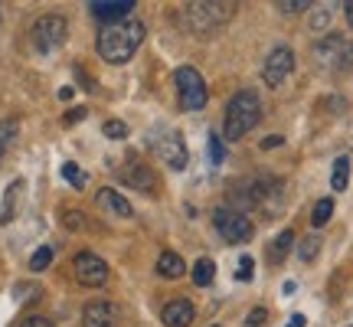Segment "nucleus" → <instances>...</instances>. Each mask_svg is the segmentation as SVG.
I'll use <instances>...</instances> for the list:
<instances>
[{
  "instance_id": "1",
  "label": "nucleus",
  "mask_w": 353,
  "mask_h": 327,
  "mask_svg": "<svg viewBox=\"0 0 353 327\" xmlns=\"http://www.w3.org/2000/svg\"><path fill=\"white\" fill-rule=\"evenodd\" d=\"M141 39H144V23L141 20H121V23H108L99 33V56L105 63L121 66L138 52Z\"/></svg>"
},
{
  "instance_id": "2",
  "label": "nucleus",
  "mask_w": 353,
  "mask_h": 327,
  "mask_svg": "<svg viewBox=\"0 0 353 327\" xmlns=\"http://www.w3.org/2000/svg\"><path fill=\"white\" fill-rule=\"evenodd\" d=\"M262 118V99L255 88H242L236 92L226 105V118H223V138L226 141H239L245 138Z\"/></svg>"
},
{
  "instance_id": "3",
  "label": "nucleus",
  "mask_w": 353,
  "mask_h": 327,
  "mask_svg": "<svg viewBox=\"0 0 353 327\" xmlns=\"http://www.w3.org/2000/svg\"><path fill=\"white\" fill-rule=\"evenodd\" d=\"M232 10H236V3H226V0H196V3L183 7V20L193 33H210V30L229 23Z\"/></svg>"
},
{
  "instance_id": "4",
  "label": "nucleus",
  "mask_w": 353,
  "mask_h": 327,
  "mask_svg": "<svg viewBox=\"0 0 353 327\" xmlns=\"http://www.w3.org/2000/svg\"><path fill=\"white\" fill-rule=\"evenodd\" d=\"M314 63L324 72H350L353 69V39L341 33H327L314 43Z\"/></svg>"
},
{
  "instance_id": "5",
  "label": "nucleus",
  "mask_w": 353,
  "mask_h": 327,
  "mask_svg": "<svg viewBox=\"0 0 353 327\" xmlns=\"http://www.w3.org/2000/svg\"><path fill=\"white\" fill-rule=\"evenodd\" d=\"M213 223H216V232L226 242H249L255 232L252 219L242 213V210H232V206H219L213 213Z\"/></svg>"
},
{
  "instance_id": "6",
  "label": "nucleus",
  "mask_w": 353,
  "mask_h": 327,
  "mask_svg": "<svg viewBox=\"0 0 353 327\" xmlns=\"http://www.w3.org/2000/svg\"><path fill=\"white\" fill-rule=\"evenodd\" d=\"M176 95H180V108H187V112H200L206 99H210L203 76L196 69H190V66L176 69Z\"/></svg>"
},
{
  "instance_id": "7",
  "label": "nucleus",
  "mask_w": 353,
  "mask_h": 327,
  "mask_svg": "<svg viewBox=\"0 0 353 327\" xmlns=\"http://www.w3.org/2000/svg\"><path fill=\"white\" fill-rule=\"evenodd\" d=\"M65 43V20L63 17H39L33 23V46L39 52H52Z\"/></svg>"
},
{
  "instance_id": "8",
  "label": "nucleus",
  "mask_w": 353,
  "mask_h": 327,
  "mask_svg": "<svg viewBox=\"0 0 353 327\" xmlns=\"http://www.w3.org/2000/svg\"><path fill=\"white\" fill-rule=\"evenodd\" d=\"M72 275H76L79 285L99 288V285L108 281V265H105V259H99L95 252H79L76 262H72Z\"/></svg>"
},
{
  "instance_id": "9",
  "label": "nucleus",
  "mask_w": 353,
  "mask_h": 327,
  "mask_svg": "<svg viewBox=\"0 0 353 327\" xmlns=\"http://www.w3.org/2000/svg\"><path fill=\"white\" fill-rule=\"evenodd\" d=\"M291 69H294V52L288 46H275V50L268 52V59L262 66V79L268 88H278L285 79L291 76Z\"/></svg>"
},
{
  "instance_id": "10",
  "label": "nucleus",
  "mask_w": 353,
  "mask_h": 327,
  "mask_svg": "<svg viewBox=\"0 0 353 327\" xmlns=\"http://www.w3.org/2000/svg\"><path fill=\"white\" fill-rule=\"evenodd\" d=\"M157 154H161V161L170 167V170H183L190 161V154H187V144H183V138L180 135H164V141H157Z\"/></svg>"
},
{
  "instance_id": "11",
  "label": "nucleus",
  "mask_w": 353,
  "mask_h": 327,
  "mask_svg": "<svg viewBox=\"0 0 353 327\" xmlns=\"http://www.w3.org/2000/svg\"><path fill=\"white\" fill-rule=\"evenodd\" d=\"M131 10H134V0H95V3H92V13H95L99 20H108V23L128 20Z\"/></svg>"
},
{
  "instance_id": "12",
  "label": "nucleus",
  "mask_w": 353,
  "mask_h": 327,
  "mask_svg": "<svg viewBox=\"0 0 353 327\" xmlns=\"http://www.w3.org/2000/svg\"><path fill=\"white\" fill-rule=\"evenodd\" d=\"M118 177L125 180L128 187H134V190H151L154 187L151 167H148V164H141V161H125V167L118 170Z\"/></svg>"
},
{
  "instance_id": "13",
  "label": "nucleus",
  "mask_w": 353,
  "mask_h": 327,
  "mask_svg": "<svg viewBox=\"0 0 353 327\" xmlns=\"http://www.w3.org/2000/svg\"><path fill=\"white\" fill-rule=\"evenodd\" d=\"M114 317H118V311L112 301H92L82 311V327H112Z\"/></svg>"
},
{
  "instance_id": "14",
  "label": "nucleus",
  "mask_w": 353,
  "mask_h": 327,
  "mask_svg": "<svg viewBox=\"0 0 353 327\" xmlns=\"http://www.w3.org/2000/svg\"><path fill=\"white\" fill-rule=\"evenodd\" d=\"M167 327H190L193 324V304L187 298H174V301L164 304V311H161Z\"/></svg>"
},
{
  "instance_id": "15",
  "label": "nucleus",
  "mask_w": 353,
  "mask_h": 327,
  "mask_svg": "<svg viewBox=\"0 0 353 327\" xmlns=\"http://www.w3.org/2000/svg\"><path fill=\"white\" fill-rule=\"evenodd\" d=\"M99 203L101 206H108L114 216H131V203L118 193V190H112V187H105V190H99Z\"/></svg>"
},
{
  "instance_id": "16",
  "label": "nucleus",
  "mask_w": 353,
  "mask_h": 327,
  "mask_svg": "<svg viewBox=\"0 0 353 327\" xmlns=\"http://www.w3.org/2000/svg\"><path fill=\"white\" fill-rule=\"evenodd\" d=\"M157 272H161V278H180L187 268H183V259H180L176 252H164V255L157 259Z\"/></svg>"
},
{
  "instance_id": "17",
  "label": "nucleus",
  "mask_w": 353,
  "mask_h": 327,
  "mask_svg": "<svg viewBox=\"0 0 353 327\" xmlns=\"http://www.w3.org/2000/svg\"><path fill=\"white\" fill-rule=\"evenodd\" d=\"M291 246H294V232H291V229H281L275 236V242H272V249H268V259H272V262H281L291 252Z\"/></svg>"
},
{
  "instance_id": "18",
  "label": "nucleus",
  "mask_w": 353,
  "mask_h": 327,
  "mask_svg": "<svg viewBox=\"0 0 353 327\" xmlns=\"http://www.w3.org/2000/svg\"><path fill=\"white\" fill-rule=\"evenodd\" d=\"M347 184H350V161H347V157H337V161H334V174H330V187L341 193V190H347Z\"/></svg>"
},
{
  "instance_id": "19",
  "label": "nucleus",
  "mask_w": 353,
  "mask_h": 327,
  "mask_svg": "<svg viewBox=\"0 0 353 327\" xmlns=\"http://www.w3.org/2000/svg\"><path fill=\"white\" fill-rule=\"evenodd\" d=\"M213 278H216V265H213V259H200V262L193 265V281H196L200 288L213 285Z\"/></svg>"
},
{
  "instance_id": "20",
  "label": "nucleus",
  "mask_w": 353,
  "mask_h": 327,
  "mask_svg": "<svg viewBox=\"0 0 353 327\" xmlns=\"http://www.w3.org/2000/svg\"><path fill=\"white\" fill-rule=\"evenodd\" d=\"M330 216H334V200H317L311 223H314V226H324V223H330Z\"/></svg>"
},
{
  "instance_id": "21",
  "label": "nucleus",
  "mask_w": 353,
  "mask_h": 327,
  "mask_svg": "<svg viewBox=\"0 0 353 327\" xmlns=\"http://www.w3.org/2000/svg\"><path fill=\"white\" fill-rule=\"evenodd\" d=\"M13 138H17V121H0V157L7 154Z\"/></svg>"
},
{
  "instance_id": "22",
  "label": "nucleus",
  "mask_w": 353,
  "mask_h": 327,
  "mask_svg": "<svg viewBox=\"0 0 353 327\" xmlns=\"http://www.w3.org/2000/svg\"><path fill=\"white\" fill-rule=\"evenodd\" d=\"M317 252H321V239H317V236H307V239L298 246V255H301L304 262H314Z\"/></svg>"
},
{
  "instance_id": "23",
  "label": "nucleus",
  "mask_w": 353,
  "mask_h": 327,
  "mask_svg": "<svg viewBox=\"0 0 353 327\" xmlns=\"http://www.w3.org/2000/svg\"><path fill=\"white\" fill-rule=\"evenodd\" d=\"M50 262H52V249L50 246H39V249L33 252V259H30V268H33V272H43Z\"/></svg>"
},
{
  "instance_id": "24",
  "label": "nucleus",
  "mask_w": 353,
  "mask_h": 327,
  "mask_svg": "<svg viewBox=\"0 0 353 327\" xmlns=\"http://www.w3.org/2000/svg\"><path fill=\"white\" fill-rule=\"evenodd\" d=\"M63 177L72 184V187H85V174L79 170V164H72V161L63 164Z\"/></svg>"
},
{
  "instance_id": "25",
  "label": "nucleus",
  "mask_w": 353,
  "mask_h": 327,
  "mask_svg": "<svg viewBox=\"0 0 353 327\" xmlns=\"http://www.w3.org/2000/svg\"><path fill=\"white\" fill-rule=\"evenodd\" d=\"M20 193V184H10L7 187V203H3V213H0V223H10V210H13V200Z\"/></svg>"
},
{
  "instance_id": "26",
  "label": "nucleus",
  "mask_w": 353,
  "mask_h": 327,
  "mask_svg": "<svg viewBox=\"0 0 353 327\" xmlns=\"http://www.w3.org/2000/svg\"><path fill=\"white\" fill-rule=\"evenodd\" d=\"M275 7H278L281 13H298V10H307L311 3H307V0H278Z\"/></svg>"
},
{
  "instance_id": "27",
  "label": "nucleus",
  "mask_w": 353,
  "mask_h": 327,
  "mask_svg": "<svg viewBox=\"0 0 353 327\" xmlns=\"http://www.w3.org/2000/svg\"><path fill=\"white\" fill-rule=\"evenodd\" d=\"M239 281H252V255H242L239 259V272H236Z\"/></svg>"
},
{
  "instance_id": "28",
  "label": "nucleus",
  "mask_w": 353,
  "mask_h": 327,
  "mask_svg": "<svg viewBox=\"0 0 353 327\" xmlns=\"http://www.w3.org/2000/svg\"><path fill=\"white\" fill-rule=\"evenodd\" d=\"M210 157H213V164H223V138L219 135H210Z\"/></svg>"
},
{
  "instance_id": "29",
  "label": "nucleus",
  "mask_w": 353,
  "mask_h": 327,
  "mask_svg": "<svg viewBox=\"0 0 353 327\" xmlns=\"http://www.w3.org/2000/svg\"><path fill=\"white\" fill-rule=\"evenodd\" d=\"M105 135H108V138H125L128 125L125 121H105Z\"/></svg>"
},
{
  "instance_id": "30",
  "label": "nucleus",
  "mask_w": 353,
  "mask_h": 327,
  "mask_svg": "<svg viewBox=\"0 0 353 327\" xmlns=\"http://www.w3.org/2000/svg\"><path fill=\"white\" fill-rule=\"evenodd\" d=\"M265 321H268V311H265V308H252V311H249V317H245V324H249V327H262Z\"/></svg>"
},
{
  "instance_id": "31",
  "label": "nucleus",
  "mask_w": 353,
  "mask_h": 327,
  "mask_svg": "<svg viewBox=\"0 0 353 327\" xmlns=\"http://www.w3.org/2000/svg\"><path fill=\"white\" fill-rule=\"evenodd\" d=\"M65 226L69 229H82V213H79V210H65Z\"/></svg>"
},
{
  "instance_id": "32",
  "label": "nucleus",
  "mask_w": 353,
  "mask_h": 327,
  "mask_svg": "<svg viewBox=\"0 0 353 327\" xmlns=\"http://www.w3.org/2000/svg\"><path fill=\"white\" fill-rule=\"evenodd\" d=\"M17 327H52L50 321H46V317H39V315H33V317H23V321H20V324Z\"/></svg>"
},
{
  "instance_id": "33",
  "label": "nucleus",
  "mask_w": 353,
  "mask_h": 327,
  "mask_svg": "<svg viewBox=\"0 0 353 327\" xmlns=\"http://www.w3.org/2000/svg\"><path fill=\"white\" fill-rule=\"evenodd\" d=\"M85 108H82V105H79V108H72V112H65V125H79V121H82V118H85Z\"/></svg>"
},
{
  "instance_id": "34",
  "label": "nucleus",
  "mask_w": 353,
  "mask_h": 327,
  "mask_svg": "<svg viewBox=\"0 0 353 327\" xmlns=\"http://www.w3.org/2000/svg\"><path fill=\"white\" fill-rule=\"evenodd\" d=\"M311 26H314V30H324V26H327V10L314 13V20H311Z\"/></svg>"
},
{
  "instance_id": "35",
  "label": "nucleus",
  "mask_w": 353,
  "mask_h": 327,
  "mask_svg": "<svg viewBox=\"0 0 353 327\" xmlns=\"http://www.w3.org/2000/svg\"><path fill=\"white\" fill-rule=\"evenodd\" d=\"M281 141H285V138H281V135H268V138L262 141V148H265V151H272V148H278Z\"/></svg>"
},
{
  "instance_id": "36",
  "label": "nucleus",
  "mask_w": 353,
  "mask_h": 327,
  "mask_svg": "<svg viewBox=\"0 0 353 327\" xmlns=\"http://www.w3.org/2000/svg\"><path fill=\"white\" fill-rule=\"evenodd\" d=\"M72 92H76V88H72V86H63V88H59V99H63V101H69V99H72Z\"/></svg>"
},
{
  "instance_id": "37",
  "label": "nucleus",
  "mask_w": 353,
  "mask_h": 327,
  "mask_svg": "<svg viewBox=\"0 0 353 327\" xmlns=\"http://www.w3.org/2000/svg\"><path fill=\"white\" fill-rule=\"evenodd\" d=\"M285 327H304V315H291V321Z\"/></svg>"
},
{
  "instance_id": "38",
  "label": "nucleus",
  "mask_w": 353,
  "mask_h": 327,
  "mask_svg": "<svg viewBox=\"0 0 353 327\" xmlns=\"http://www.w3.org/2000/svg\"><path fill=\"white\" fill-rule=\"evenodd\" d=\"M343 17H347V23L353 26V0H350V3H343Z\"/></svg>"
},
{
  "instance_id": "39",
  "label": "nucleus",
  "mask_w": 353,
  "mask_h": 327,
  "mask_svg": "<svg viewBox=\"0 0 353 327\" xmlns=\"http://www.w3.org/2000/svg\"><path fill=\"white\" fill-rule=\"evenodd\" d=\"M213 327H216V324H213Z\"/></svg>"
}]
</instances>
